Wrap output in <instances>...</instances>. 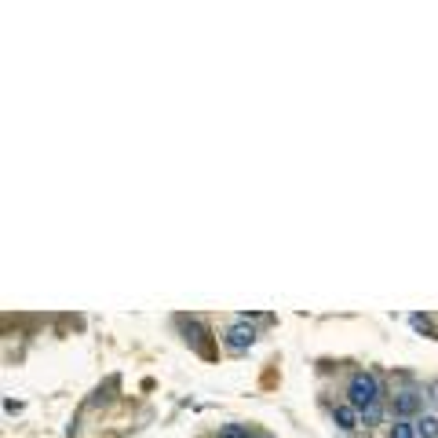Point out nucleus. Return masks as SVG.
<instances>
[{
	"label": "nucleus",
	"instance_id": "10",
	"mask_svg": "<svg viewBox=\"0 0 438 438\" xmlns=\"http://www.w3.org/2000/svg\"><path fill=\"white\" fill-rule=\"evenodd\" d=\"M428 398H431V402H438V380H435L431 388H428Z\"/></svg>",
	"mask_w": 438,
	"mask_h": 438
},
{
	"label": "nucleus",
	"instance_id": "4",
	"mask_svg": "<svg viewBox=\"0 0 438 438\" xmlns=\"http://www.w3.org/2000/svg\"><path fill=\"white\" fill-rule=\"evenodd\" d=\"M332 423H336L340 431H354L358 423H362V413H358L351 402H340L336 409H332Z\"/></svg>",
	"mask_w": 438,
	"mask_h": 438
},
{
	"label": "nucleus",
	"instance_id": "8",
	"mask_svg": "<svg viewBox=\"0 0 438 438\" xmlns=\"http://www.w3.org/2000/svg\"><path fill=\"white\" fill-rule=\"evenodd\" d=\"M219 438H252L245 423H227V428H219Z\"/></svg>",
	"mask_w": 438,
	"mask_h": 438
},
{
	"label": "nucleus",
	"instance_id": "6",
	"mask_svg": "<svg viewBox=\"0 0 438 438\" xmlns=\"http://www.w3.org/2000/svg\"><path fill=\"white\" fill-rule=\"evenodd\" d=\"M388 438H417V423L413 420H394Z\"/></svg>",
	"mask_w": 438,
	"mask_h": 438
},
{
	"label": "nucleus",
	"instance_id": "11",
	"mask_svg": "<svg viewBox=\"0 0 438 438\" xmlns=\"http://www.w3.org/2000/svg\"><path fill=\"white\" fill-rule=\"evenodd\" d=\"M252 438H270V435H252Z\"/></svg>",
	"mask_w": 438,
	"mask_h": 438
},
{
	"label": "nucleus",
	"instance_id": "2",
	"mask_svg": "<svg viewBox=\"0 0 438 438\" xmlns=\"http://www.w3.org/2000/svg\"><path fill=\"white\" fill-rule=\"evenodd\" d=\"M252 343H256V325H252V321L234 318V321L223 329V347H227L230 354H245Z\"/></svg>",
	"mask_w": 438,
	"mask_h": 438
},
{
	"label": "nucleus",
	"instance_id": "9",
	"mask_svg": "<svg viewBox=\"0 0 438 438\" xmlns=\"http://www.w3.org/2000/svg\"><path fill=\"white\" fill-rule=\"evenodd\" d=\"M383 417V409L380 406H372V409H365V413H362V423H365V428H372V423H377Z\"/></svg>",
	"mask_w": 438,
	"mask_h": 438
},
{
	"label": "nucleus",
	"instance_id": "1",
	"mask_svg": "<svg viewBox=\"0 0 438 438\" xmlns=\"http://www.w3.org/2000/svg\"><path fill=\"white\" fill-rule=\"evenodd\" d=\"M347 402H351L358 413L380 406V380L372 377V372H365V369L351 372V380H347Z\"/></svg>",
	"mask_w": 438,
	"mask_h": 438
},
{
	"label": "nucleus",
	"instance_id": "3",
	"mask_svg": "<svg viewBox=\"0 0 438 438\" xmlns=\"http://www.w3.org/2000/svg\"><path fill=\"white\" fill-rule=\"evenodd\" d=\"M420 406H423V394H417V391H394V398H391L394 420H413L420 413Z\"/></svg>",
	"mask_w": 438,
	"mask_h": 438
},
{
	"label": "nucleus",
	"instance_id": "7",
	"mask_svg": "<svg viewBox=\"0 0 438 438\" xmlns=\"http://www.w3.org/2000/svg\"><path fill=\"white\" fill-rule=\"evenodd\" d=\"M409 325H413L420 336H431V332H435V325H431L428 314H409Z\"/></svg>",
	"mask_w": 438,
	"mask_h": 438
},
{
	"label": "nucleus",
	"instance_id": "5",
	"mask_svg": "<svg viewBox=\"0 0 438 438\" xmlns=\"http://www.w3.org/2000/svg\"><path fill=\"white\" fill-rule=\"evenodd\" d=\"M417 438H438V417H417Z\"/></svg>",
	"mask_w": 438,
	"mask_h": 438
}]
</instances>
